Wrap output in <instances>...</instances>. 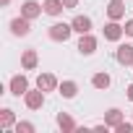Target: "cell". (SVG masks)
Returning a JSON list of instances; mask_svg holds the SVG:
<instances>
[{"label": "cell", "mask_w": 133, "mask_h": 133, "mask_svg": "<svg viewBox=\"0 0 133 133\" xmlns=\"http://www.w3.org/2000/svg\"><path fill=\"white\" fill-rule=\"evenodd\" d=\"M107 16H110V21H120V18L125 16V3H123V0H110Z\"/></svg>", "instance_id": "obj_12"}, {"label": "cell", "mask_w": 133, "mask_h": 133, "mask_svg": "<svg viewBox=\"0 0 133 133\" xmlns=\"http://www.w3.org/2000/svg\"><path fill=\"white\" fill-rule=\"evenodd\" d=\"M125 94H128V99H130V102H133V84H130V86H128V91H125Z\"/></svg>", "instance_id": "obj_23"}, {"label": "cell", "mask_w": 133, "mask_h": 133, "mask_svg": "<svg viewBox=\"0 0 133 133\" xmlns=\"http://www.w3.org/2000/svg\"><path fill=\"white\" fill-rule=\"evenodd\" d=\"M8 29H11L13 37H29V31H31V21L24 18V16H16V18L8 24Z\"/></svg>", "instance_id": "obj_4"}, {"label": "cell", "mask_w": 133, "mask_h": 133, "mask_svg": "<svg viewBox=\"0 0 133 133\" xmlns=\"http://www.w3.org/2000/svg\"><path fill=\"white\" fill-rule=\"evenodd\" d=\"M57 94H60L63 99H73V97L78 94V84H76V81H63V84L57 86Z\"/></svg>", "instance_id": "obj_13"}, {"label": "cell", "mask_w": 133, "mask_h": 133, "mask_svg": "<svg viewBox=\"0 0 133 133\" xmlns=\"http://www.w3.org/2000/svg\"><path fill=\"white\" fill-rule=\"evenodd\" d=\"M115 60L120 65H133V44H120L115 52Z\"/></svg>", "instance_id": "obj_10"}, {"label": "cell", "mask_w": 133, "mask_h": 133, "mask_svg": "<svg viewBox=\"0 0 133 133\" xmlns=\"http://www.w3.org/2000/svg\"><path fill=\"white\" fill-rule=\"evenodd\" d=\"M37 86H39L42 91H55V89L60 86V81H57L52 73H39V76H37Z\"/></svg>", "instance_id": "obj_8"}, {"label": "cell", "mask_w": 133, "mask_h": 133, "mask_svg": "<svg viewBox=\"0 0 133 133\" xmlns=\"http://www.w3.org/2000/svg\"><path fill=\"white\" fill-rule=\"evenodd\" d=\"M123 29H125V34H128V37H133V18H128Z\"/></svg>", "instance_id": "obj_21"}, {"label": "cell", "mask_w": 133, "mask_h": 133, "mask_svg": "<svg viewBox=\"0 0 133 133\" xmlns=\"http://www.w3.org/2000/svg\"><path fill=\"white\" fill-rule=\"evenodd\" d=\"M42 8H44L47 16H60V13L65 11V3H63V0H44Z\"/></svg>", "instance_id": "obj_16"}, {"label": "cell", "mask_w": 133, "mask_h": 133, "mask_svg": "<svg viewBox=\"0 0 133 133\" xmlns=\"http://www.w3.org/2000/svg\"><path fill=\"white\" fill-rule=\"evenodd\" d=\"M97 44H99V42H97V37H94L91 31H89V34H81V39H78V52H81V55H94V52H97Z\"/></svg>", "instance_id": "obj_7"}, {"label": "cell", "mask_w": 133, "mask_h": 133, "mask_svg": "<svg viewBox=\"0 0 133 133\" xmlns=\"http://www.w3.org/2000/svg\"><path fill=\"white\" fill-rule=\"evenodd\" d=\"M8 91H11L13 97H24V94L29 91V78H26L24 73H16V76L8 81Z\"/></svg>", "instance_id": "obj_3"}, {"label": "cell", "mask_w": 133, "mask_h": 133, "mask_svg": "<svg viewBox=\"0 0 133 133\" xmlns=\"http://www.w3.org/2000/svg\"><path fill=\"white\" fill-rule=\"evenodd\" d=\"M71 34H73V26H71V24H52V26L47 29V37H50L52 42H68Z\"/></svg>", "instance_id": "obj_1"}, {"label": "cell", "mask_w": 133, "mask_h": 133, "mask_svg": "<svg viewBox=\"0 0 133 133\" xmlns=\"http://www.w3.org/2000/svg\"><path fill=\"white\" fill-rule=\"evenodd\" d=\"M13 125H16V115H13V110L3 107V110H0V128H3V130H11Z\"/></svg>", "instance_id": "obj_17"}, {"label": "cell", "mask_w": 133, "mask_h": 133, "mask_svg": "<svg viewBox=\"0 0 133 133\" xmlns=\"http://www.w3.org/2000/svg\"><path fill=\"white\" fill-rule=\"evenodd\" d=\"M37 65H39L37 50H24V55H21V68H24V71H34Z\"/></svg>", "instance_id": "obj_11"}, {"label": "cell", "mask_w": 133, "mask_h": 133, "mask_svg": "<svg viewBox=\"0 0 133 133\" xmlns=\"http://www.w3.org/2000/svg\"><path fill=\"white\" fill-rule=\"evenodd\" d=\"M104 123H107V128H117V125L123 123V112H120L117 107L107 110V112H104Z\"/></svg>", "instance_id": "obj_18"}, {"label": "cell", "mask_w": 133, "mask_h": 133, "mask_svg": "<svg viewBox=\"0 0 133 133\" xmlns=\"http://www.w3.org/2000/svg\"><path fill=\"white\" fill-rule=\"evenodd\" d=\"M71 26H73V31H76V34H89V31H91V18L78 13V16H73Z\"/></svg>", "instance_id": "obj_9"}, {"label": "cell", "mask_w": 133, "mask_h": 133, "mask_svg": "<svg viewBox=\"0 0 133 133\" xmlns=\"http://www.w3.org/2000/svg\"><path fill=\"white\" fill-rule=\"evenodd\" d=\"M65 8H78V0H63Z\"/></svg>", "instance_id": "obj_22"}, {"label": "cell", "mask_w": 133, "mask_h": 133, "mask_svg": "<svg viewBox=\"0 0 133 133\" xmlns=\"http://www.w3.org/2000/svg\"><path fill=\"white\" fill-rule=\"evenodd\" d=\"M0 3H3V5H11V0H0Z\"/></svg>", "instance_id": "obj_24"}, {"label": "cell", "mask_w": 133, "mask_h": 133, "mask_svg": "<svg viewBox=\"0 0 133 133\" xmlns=\"http://www.w3.org/2000/svg\"><path fill=\"white\" fill-rule=\"evenodd\" d=\"M102 34H104V39H107V42H120V39H123V34H125V29H123L117 21H110V24H104Z\"/></svg>", "instance_id": "obj_6"}, {"label": "cell", "mask_w": 133, "mask_h": 133, "mask_svg": "<svg viewBox=\"0 0 133 133\" xmlns=\"http://www.w3.org/2000/svg\"><path fill=\"white\" fill-rule=\"evenodd\" d=\"M115 133H133V123H125V120H123V123L115 128Z\"/></svg>", "instance_id": "obj_20"}, {"label": "cell", "mask_w": 133, "mask_h": 133, "mask_svg": "<svg viewBox=\"0 0 133 133\" xmlns=\"http://www.w3.org/2000/svg\"><path fill=\"white\" fill-rule=\"evenodd\" d=\"M110 84H112V78H110V73H104V71H99V73H94V76H91V86H94V89H99V91L110 89Z\"/></svg>", "instance_id": "obj_14"}, {"label": "cell", "mask_w": 133, "mask_h": 133, "mask_svg": "<svg viewBox=\"0 0 133 133\" xmlns=\"http://www.w3.org/2000/svg\"><path fill=\"white\" fill-rule=\"evenodd\" d=\"M44 94H47V91H42L39 86H37V89H29V91L24 94V104H26L29 110H42V107H44Z\"/></svg>", "instance_id": "obj_2"}, {"label": "cell", "mask_w": 133, "mask_h": 133, "mask_svg": "<svg viewBox=\"0 0 133 133\" xmlns=\"http://www.w3.org/2000/svg\"><path fill=\"white\" fill-rule=\"evenodd\" d=\"M57 128H60L63 133H71V130H76L78 125H76V120H73L68 112H60V115H57Z\"/></svg>", "instance_id": "obj_15"}, {"label": "cell", "mask_w": 133, "mask_h": 133, "mask_svg": "<svg viewBox=\"0 0 133 133\" xmlns=\"http://www.w3.org/2000/svg\"><path fill=\"white\" fill-rule=\"evenodd\" d=\"M13 130H16V133H34L37 128H34V123H29V120H18V123L13 125Z\"/></svg>", "instance_id": "obj_19"}, {"label": "cell", "mask_w": 133, "mask_h": 133, "mask_svg": "<svg viewBox=\"0 0 133 133\" xmlns=\"http://www.w3.org/2000/svg\"><path fill=\"white\" fill-rule=\"evenodd\" d=\"M42 13H44V8L37 3V0H24V3H21V16H24V18L34 21V18H39Z\"/></svg>", "instance_id": "obj_5"}]
</instances>
